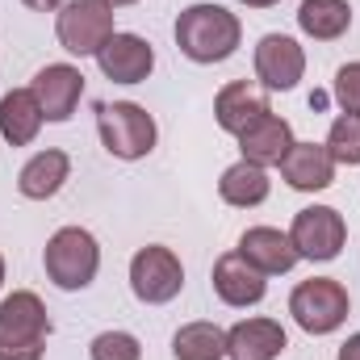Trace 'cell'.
I'll return each mask as SVG.
<instances>
[{"label": "cell", "instance_id": "cell-1", "mask_svg": "<svg viewBox=\"0 0 360 360\" xmlns=\"http://www.w3.org/2000/svg\"><path fill=\"white\" fill-rule=\"evenodd\" d=\"M239 42H243V25H239V17L231 8L210 4V0L180 8L176 46L184 59H193V63H222V59H231L239 51Z\"/></svg>", "mask_w": 360, "mask_h": 360}, {"label": "cell", "instance_id": "cell-2", "mask_svg": "<svg viewBox=\"0 0 360 360\" xmlns=\"http://www.w3.org/2000/svg\"><path fill=\"white\" fill-rule=\"evenodd\" d=\"M51 319L38 293L13 289L0 302V360H42Z\"/></svg>", "mask_w": 360, "mask_h": 360}, {"label": "cell", "instance_id": "cell-3", "mask_svg": "<svg viewBox=\"0 0 360 360\" xmlns=\"http://www.w3.org/2000/svg\"><path fill=\"white\" fill-rule=\"evenodd\" d=\"M96 130L113 160H143L155 147V117L134 101H101L96 105Z\"/></svg>", "mask_w": 360, "mask_h": 360}, {"label": "cell", "instance_id": "cell-4", "mask_svg": "<svg viewBox=\"0 0 360 360\" xmlns=\"http://www.w3.org/2000/svg\"><path fill=\"white\" fill-rule=\"evenodd\" d=\"M42 264H46V276L59 289L76 293V289H89L92 281H96V272H101V248H96L92 231L63 226V231L51 235V243L42 252Z\"/></svg>", "mask_w": 360, "mask_h": 360}, {"label": "cell", "instance_id": "cell-5", "mask_svg": "<svg viewBox=\"0 0 360 360\" xmlns=\"http://www.w3.org/2000/svg\"><path fill=\"white\" fill-rule=\"evenodd\" d=\"M348 310H352V297H348V289L335 276H310V281H302L289 293V314H293V323L306 335H331V331H340L344 319H348Z\"/></svg>", "mask_w": 360, "mask_h": 360}, {"label": "cell", "instance_id": "cell-6", "mask_svg": "<svg viewBox=\"0 0 360 360\" xmlns=\"http://www.w3.org/2000/svg\"><path fill=\"white\" fill-rule=\"evenodd\" d=\"M55 34H59V46L68 55H80V59H96V51L117 34L113 30V8L101 4V0H68L59 13H55Z\"/></svg>", "mask_w": 360, "mask_h": 360}, {"label": "cell", "instance_id": "cell-7", "mask_svg": "<svg viewBox=\"0 0 360 360\" xmlns=\"http://www.w3.org/2000/svg\"><path fill=\"white\" fill-rule=\"evenodd\" d=\"M289 243L297 252V260H335L348 243V222L340 210L331 205H306L293 214V226H289Z\"/></svg>", "mask_w": 360, "mask_h": 360}, {"label": "cell", "instance_id": "cell-8", "mask_svg": "<svg viewBox=\"0 0 360 360\" xmlns=\"http://www.w3.org/2000/svg\"><path fill=\"white\" fill-rule=\"evenodd\" d=\"M180 285H184V264H180V256L172 248L151 243V248L134 252V260H130V289H134L139 302L164 306V302H172L180 293Z\"/></svg>", "mask_w": 360, "mask_h": 360}, {"label": "cell", "instance_id": "cell-9", "mask_svg": "<svg viewBox=\"0 0 360 360\" xmlns=\"http://www.w3.org/2000/svg\"><path fill=\"white\" fill-rule=\"evenodd\" d=\"M306 76V51L289 34H264L256 42V80L269 92H289Z\"/></svg>", "mask_w": 360, "mask_h": 360}, {"label": "cell", "instance_id": "cell-10", "mask_svg": "<svg viewBox=\"0 0 360 360\" xmlns=\"http://www.w3.org/2000/svg\"><path fill=\"white\" fill-rule=\"evenodd\" d=\"M96 68L105 80L113 84H143L155 68V51L147 38L139 34H113L101 51H96Z\"/></svg>", "mask_w": 360, "mask_h": 360}, {"label": "cell", "instance_id": "cell-11", "mask_svg": "<svg viewBox=\"0 0 360 360\" xmlns=\"http://www.w3.org/2000/svg\"><path fill=\"white\" fill-rule=\"evenodd\" d=\"M34 96L42 105V117L46 122H68L84 96V72L72 68V63H46L38 76H34Z\"/></svg>", "mask_w": 360, "mask_h": 360}, {"label": "cell", "instance_id": "cell-12", "mask_svg": "<svg viewBox=\"0 0 360 360\" xmlns=\"http://www.w3.org/2000/svg\"><path fill=\"white\" fill-rule=\"evenodd\" d=\"M210 281H214V293H218L226 306H235V310H243V306H260L264 293H269V276H264L260 269H252L239 252L218 256V260H214V272H210Z\"/></svg>", "mask_w": 360, "mask_h": 360}, {"label": "cell", "instance_id": "cell-13", "mask_svg": "<svg viewBox=\"0 0 360 360\" xmlns=\"http://www.w3.org/2000/svg\"><path fill=\"white\" fill-rule=\"evenodd\" d=\"M276 168H281V180L297 193H323L335 184V160L327 143H293Z\"/></svg>", "mask_w": 360, "mask_h": 360}, {"label": "cell", "instance_id": "cell-14", "mask_svg": "<svg viewBox=\"0 0 360 360\" xmlns=\"http://www.w3.org/2000/svg\"><path fill=\"white\" fill-rule=\"evenodd\" d=\"M264 113H272L269 105V92L256 89L252 80H231V84H222L218 96H214V117H218V126L226 130V134H243L252 122H260Z\"/></svg>", "mask_w": 360, "mask_h": 360}, {"label": "cell", "instance_id": "cell-15", "mask_svg": "<svg viewBox=\"0 0 360 360\" xmlns=\"http://www.w3.org/2000/svg\"><path fill=\"white\" fill-rule=\"evenodd\" d=\"M252 269H260L264 276H281L297 264V252L289 243V231H276V226H248L239 248H235Z\"/></svg>", "mask_w": 360, "mask_h": 360}, {"label": "cell", "instance_id": "cell-16", "mask_svg": "<svg viewBox=\"0 0 360 360\" xmlns=\"http://www.w3.org/2000/svg\"><path fill=\"white\" fill-rule=\"evenodd\" d=\"M289 335L276 319H243L226 331V356L231 360H276L285 352Z\"/></svg>", "mask_w": 360, "mask_h": 360}, {"label": "cell", "instance_id": "cell-17", "mask_svg": "<svg viewBox=\"0 0 360 360\" xmlns=\"http://www.w3.org/2000/svg\"><path fill=\"white\" fill-rule=\"evenodd\" d=\"M293 143H297V139H293V126H289L285 117H276V113H264L260 122H252V126L239 134L243 160H248V164H260V168H276V164L289 155Z\"/></svg>", "mask_w": 360, "mask_h": 360}, {"label": "cell", "instance_id": "cell-18", "mask_svg": "<svg viewBox=\"0 0 360 360\" xmlns=\"http://www.w3.org/2000/svg\"><path fill=\"white\" fill-rule=\"evenodd\" d=\"M42 122L46 117H42V105H38L34 89H13L0 96V134L8 147H30L38 139Z\"/></svg>", "mask_w": 360, "mask_h": 360}, {"label": "cell", "instance_id": "cell-19", "mask_svg": "<svg viewBox=\"0 0 360 360\" xmlns=\"http://www.w3.org/2000/svg\"><path fill=\"white\" fill-rule=\"evenodd\" d=\"M68 176H72L68 151L46 147V151H38V155L17 172V188H21V197H30V201H51V197L68 184Z\"/></svg>", "mask_w": 360, "mask_h": 360}, {"label": "cell", "instance_id": "cell-20", "mask_svg": "<svg viewBox=\"0 0 360 360\" xmlns=\"http://www.w3.org/2000/svg\"><path fill=\"white\" fill-rule=\"evenodd\" d=\"M352 25V4L348 0H302L297 4V30L314 42H335Z\"/></svg>", "mask_w": 360, "mask_h": 360}, {"label": "cell", "instance_id": "cell-21", "mask_svg": "<svg viewBox=\"0 0 360 360\" xmlns=\"http://www.w3.org/2000/svg\"><path fill=\"white\" fill-rule=\"evenodd\" d=\"M269 168H260V164H248V160H239V164H231L222 180H218V197L226 201V205H235V210H252V205H264L269 201Z\"/></svg>", "mask_w": 360, "mask_h": 360}, {"label": "cell", "instance_id": "cell-22", "mask_svg": "<svg viewBox=\"0 0 360 360\" xmlns=\"http://www.w3.org/2000/svg\"><path fill=\"white\" fill-rule=\"evenodd\" d=\"M176 360H222L226 356V331L218 323H184L172 335Z\"/></svg>", "mask_w": 360, "mask_h": 360}, {"label": "cell", "instance_id": "cell-23", "mask_svg": "<svg viewBox=\"0 0 360 360\" xmlns=\"http://www.w3.org/2000/svg\"><path fill=\"white\" fill-rule=\"evenodd\" d=\"M327 151L335 164H348L356 168L360 164V113H340L327 130Z\"/></svg>", "mask_w": 360, "mask_h": 360}, {"label": "cell", "instance_id": "cell-24", "mask_svg": "<svg viewBox=\"0 0 360 360\" xmlns=\"http://www.w3.org/2000/svg\"><path fill=\"white\" fill-rule=\"evenodd\" d=\"M92 360H143V348L130 331H101L89 348Z\"/></svg>", "mask_w": 360, "mask_h": 360}, {"label": "cell", "instance_id": "cell-25", "mask_svg": "<svg viewBox=\"0 0 360 360\" xmlns=\"http://www.w3.org/2000/svg\"><path fill=\"white\" fill-rule=\"evenodd\" d=\"M331 96L344 113H360V63H344L335 72V84H331Z\"/></svg>", "mask_w": 360, "mask_h": 360}, {"label": "cell", "instance_id": "cell-26", "mask_svg": "<svg viewBox=\"0 0 360 360\" xmlns=\"http://www.w3.org/2000/svg\"><path fill=\"white\" fill-rule=\"evenodd\" d=\"M340 360H360V331L344 340V348H340Z\"/></svg>", "mask_w": 360, "mask_h": 360}, {"label": "cell", "instance_id": "cell-27", "mask_svg": "<svg viewBox=\"0 0 360 360\" xmlns=\"http://www.w3.org/2000/svg\"><path fill=\"white\" fill-rule=\"evenodd\" d=\"M25 8H34V13H55V8H63L68 0H21Z\"/></svg>", "mask_w": 360, "mask_h": 360}, {"label": "cell", "instance_id": "cell-28", "mask_svg": "<svg viewBox=\"0 0 360 360\" xmlns=\"http://www.w3.org/2000/svg\"><path fill=\"white\" fill-rule=\"evenodd\" d=\"M239 4H248V8H272V4H281V0H239Z\"/></svg>", "mask_w": 360, "mask_h": 360}, {"label": "cell", "instance_id": "cell-29", "mask_svg": "<svg viewBox=\"0 0 360 360\" xmlns=\"http://www.w3.org/2000/svg\"><path fill=\"white\" fill-rule=\"evenodd\" d=\"M101 4H109V8H126V4H139V0H101Z\"/></svg>", "mask_w": 360, "mask_h": 360}, {"label": "cell", "instance_id": "cell-30", "mask_svg": "<svg viewBox=\"0 0 360 360\" xmlns=\"http://www.w3.org/2000/svg\"><path fill=\"white\" fill-rule=\"evenodd\" d=\"M0 285H4V256H0Z\"/></svg>", "mask_w": 360, "mask_h": 360}]
</instances>
